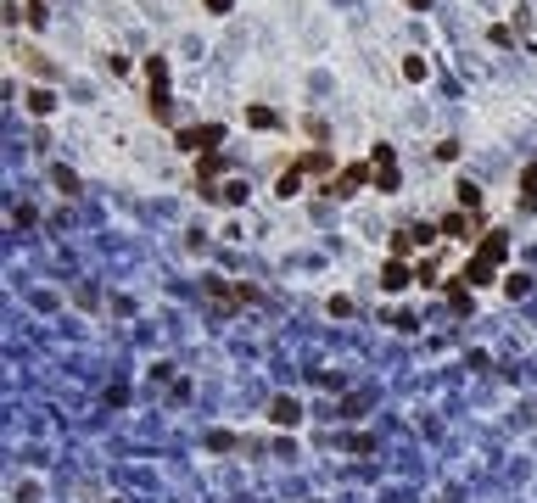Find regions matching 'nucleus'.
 Masks as SVG:
<instances>
[{"label":"nucleus","mask_w":537,"mask_h":503,"mask_svg":"<svg viewBox=\"0 0 537 503\" xmlns=\"http://www.w3.org/2000/svg\"><path fill=\"white\" fill-rule=\"evenodd\" d=\"M364 185H375V162H347V168L325 185V196H358Z\"/></svg>","instance_id":"nucleus-1"},{"label":"nucleus","mask_w":537,"mask_h":503,"mask_svg":"<svg viewBox=\"0 0 537 503\" xmlns=\"http://www.w3.org/2000/svg\"><path fill=\"white\" fill-rule=\"evenodd\" d=\"M526 291H532V280H526V274H504V296H515V302H521Z\"/></svg>","instance_id":"nucleus-15"},{"label":"nucleus","mask_w":537,"mask_h":503,"mask_svg":"<svg viewBox=\"0 0 537 503\" xmlns=\"http://www.w3.org/2000/svg\"><path fill=\"white\" fill-rule=\"evenodd\" d=\"M448 308H459V313H464V308H470V296H464V286H459V280L448 286Z\"/></svg>","instance_id":"nucleus-20"},{"label":"nucleus","mask_w":537,"mask_h":503,"mask_svg":"<svg viewBox=\"0 0 537 503\" xmlns=\"http://www.w3.org/2000/svg\"><path fill=\"white\" fill-rule=\"evenodd\" d=\"M51 107H56L51 90H34V95H28V112H51Z\"/></svg>","instance_id":"nucleus-16"},{"label":"nucleus","mask_w":537,"mask_h":503,"mask_svg":"<svg viewBox=\"0 0 537 503\" xmlns=\"http://www.w3.org/2000/svg\"><path fill=\"white\" fill-rule=\"evenodd\" d=\"M51 179H56V185H62V190H68V196H73V190H78V174H73V168H56V174H51Z\"/></svg>","instance_id":"nucleus-19"},{"label":"nucleus","mask_w":537,"mask_h":503,"mask_svg":"<svg viewBox=\"0 0 537 503\" xmlns=\"http://www.w3.org/2000/svg\"><path fill=\"white\" fill-rule=\"evenodd\" d=\"M437 229H442L448 241H459V235H470V213H448L442 224H437Z\"/></svg>","instance_id":"nucleus-10"},{"label":"nucleus","mask_w":537,"mask_h":503,"mask_svg":"<svg viewBox=\"0 0 537 503\" xmlns=\"http://www.w3.org/2000/svg\"><path fill=\"white\" fill-rule=\"evenodd\" d=\"M481 252H493V257H498V263H504V257H509V235H498V229H493V235H487V241H481Z\"/></svg>","instance_id":"nucleus-14"},{"label":"nucleus","mask_w":537,"mask_h":503,"mask_svg":"<svg viewBox=\"0 0 537 503\" xmlns=\"http://www.w3.org/2000/svg\"><path fill=\"white\" fill-rule=\"evenodd\" d=\"M297 190H303V168H286L280 185H274V196H297Z\"/></svg>","instance_id":"nucleus-11"},{"label":"nucleus","mask_w":537,"mask_h":503,"mask_svg":"<svg viewBox=\"0 0 537 503\" xmlns=\"http://www.w3.org/2000/svg\"><path fill=\"white\" fill-rule=\"evenodd\" d=\"M297 168H303V174H330V151H303Z\"/></svg>","instance_id":"nucleus-9"},{"label":"nucleus","mask_w":537,"mask_h":503,"mask_svg":"<svg viewBox=\"0 0 537 503\" xmlns=\"http://www.w3.org/2000/svg\"><path fill=\"white\" fill-rule=\"evenodd\" d=\"M224 140V123H196V129H179V151H213Z\"/></svg>","instance_id":"nucleus-3"},{"label":"nucleus","mask_w":537,"mask_h":503,"mask_svg":"<svg viewBox=\"0 0 537 503\" xmlns=\"http://www.w3.org/2000/svg\"><path fill=\"white\" fill-rule=\"evenodd\" d=\"M330 313L336 319H353V296H330Z\"/></svg>","instance_id":"nucleus-21"},{"label":"nucleus","mask_w":537,"mask_h":503,"mask_svg":"<svg viewBox=\"0 0 537 503\" xmlns=\"http://www.w3.org/2000/svg\"><path fill=\"white\" fill-rule=\"evenodd\" d=\"M459 202H464V213H476L481 207V185H459Z\"/></svg>","instance_id":"nucleus-18"},{"label":"nucleus","mask_w":537,"mask_h":503,"mask_svg":"<svg viewBox=\"0 0 537 503\" xmlns=\"http://www.w3.org/2000/svg\"><path fill=\"white\" fill-rule=\"evenodd\" d=\"M202 6H207V11H219V17H224V11H230L235 0H202Z\"/></svg>","instance_id":"nucleus-23"},{"label":"nucleus","mask_w":537,"mask_h":503,"mask_svg":"<svg viewBox=\"0 0 537 503\" xmlns=\"http://www.w3.org/2000/svg\"><path fill=\"white\" fill-rule=\"evenodd\" d=\"M403 78H426V62L420 56H403Z\"/></svg>","instance_id":"nucleus-22"},{"label":"nucleus","mask_w":537,"mask_h":503,"mask_svg":"<svg viewBox=\"0 0 537 503\" xmlns=\"http://www.w3.org/2000/svg\"><path fill=\"white\" fill-rule=\"evenodd\" d=\"M219 168H224V157H219V151H202V168H196V174H202V179H213Z\"/></svg>","instance_id":"nucleus-17"},{"label":"nucleus","mask_w":537,"mask_h":503,"mask_svg":"<svg viewBox=\"0 0 537 503\" xmlns=\"http://www.w3.org/2000/svg\"><path fill=\"white\" fill-rule=\"evenodd\" d=\"M269 420H274V425H280V431H291V425H297V420H303V408H297V403H291V397H274V408H269Z\"/></svg>","instance_id":"nucleus-6"},{"label":"nucleus","mask_w":537,"mask_h":503,"mask_svg":"<svg viewBox=\"0 0 537 503\" xmlns=\"http://www.w3.org/2000/svg\"><path fill=\"white\" fill-rule=\"evenodd\" d=\"M521 207H537V168L521 174Z\"/></svg>","instance_id":"nucleus-12"},{"label":"nucleus","mask_w":537,"mask_h":503,"mask_svg":"<svg viewBox=\"0 0 537 503\" xmlns=\"http://www.w3.org/2000/svg\"><path fill=\"white\" fill-rule=\"evenodd\" d=\"M207 196H213V202H224V207H241V202H246V185L230 179V185H219V190H207Z\"/></svg>","instance_id":"nucleus-8"},{"label":"nucleus","mask_w":537,"mask_h":503,"mask_svg":"<svg viewBox=\"0 0 537 503\" xmlns=\"http://www.w3.org/2000/svg\"><path fill=\"white\" fill-rule=\"evenodd\" d=\"M442 229H431V224H409V229H397L392 235V257H409V252H420V246H431Z\"/></svg>","instance_id":"nucleus-2"},{"label":"nucleus","mask_w":537,"mask_h":503,"mask_svg":"<svg viewBox=\"0 0 537 503\" xmlns=\"http://www.w3.org/2000/svg\"><path fill=\"white\" fill-rule=\"evenodd\" d=\"M493 274H498V257H493V252H476V257L464 263V280H470V286H493Z\"/></svg>","instance_id":"nucleus-5"},{"label":"nucleus","mask_w":537,"mask_h":503,"mask_svg":"<svg viewBox=\"0 0 537 503\" xmlns=\"http://www.w3.org/2000/svg\"><path fill=\"white\" fill-rule=\"evenodd\" d=\"M246 123H252V129H274V123H280V118H274V112H269V107H246Z\"/></svg>","instance_id":"nucleus-13"},{"label":"nucleus","mask_w":537,"mask_h":503,"mask_svg":"<svg viewBox=\"0 0 537 503\" xmlns=\"http://www.w3.org/2000/svg\"><path fill=\"white\" fill-rule=\"evenodd\" d=\"M409 280H414V274H409V263H403V257H392V263L381 269V286H386V291H403Z\"/></svg>","instance_id":"nucleus-7"},{"label":"nucleus","mask_w":537,"mask_h":503,"mask_svg":"<svg viewBox=\"0 0 537 503\" xmlns=\"http://www.w3.org/2000/svg\"><path fill=\"white\" fill-rule=\"evenodd\" d=\"M375 190H397V151L392 145H375Z\"/></svg>","instance_id":"nucleus-4"}]
</instances>
